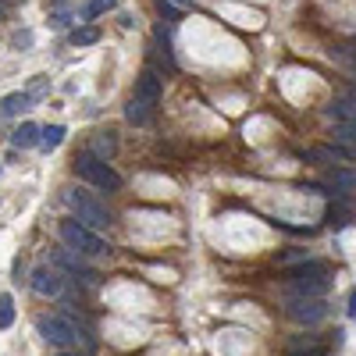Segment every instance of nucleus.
<instances>
[{
    "mask_svg": "<svg viewBox=\"0 0 356 356\" xmlns=\"http://www.w3.org/2000/svg\"><path fill=\"white\" fill-rule=\"evenodd\" d=\"M332 289V267L324 260H303L289 271V296H324Z\"/></svg>",
    "mask_w": 356,
    "mask_h": 356,
    "instance_id": "f257e3e1",
    "label": "nucleus"
},
{
    "mask_svg": "<svg viewBox=\"0 0 356 356\" xmlns=\"http://www.w3.org/2000/svg\"><path fill=\"white\" fill-rule=\"evenodd\" d=\"M57 232H61V243L72 250V253H82V257H104L111 246L107 239L97 232V228H89L82 221H61L57 225Z\"/></svg>",
    "mask_w": 356,
    "mask_h": 356,
    "instance_id": "f03ea898",
    "label": "nucleus"
},
{
    "mask_svg": "<svg viewBox=\"0 0 356 356\" xmlns=\"http://www.w3.org/2000/svg\"><path fill=\"white\" fill-rule=\"evenodd\" d=\"M72 168H75L79 178H86L89 186H97V189H104V193H118V189H122V175H118L104 157L89 154V150H82V154L75 157Z\"/></svg>",
    "mask_w": 356,
    "mask_h": 356,
    "instance_id": "7ed1b4c3",
    "label": "nucleus"
},
{
    "mask_svg": "<svg viewBox=\"0 0 356 356\" xmlns=\"http://www.w3.org/2000/svg\"><path fill=\"white\" fill-rule=\"evenodd\" d=\"M36 332L43 335V342H50L57 349H68V346L79 342V335H86L79 328V321L68 317V314H43V317H36Z\"/></svg>",
    "mask_w": 356,
    "mask_h": 356,
    "instance_id": "20e7f679",
    "label": "nucleus"
},
{
    "mask_svg": "<svg viewBox=\"0 0 356 356\" xmlns=\"http://www.w3.org/2000/svg\"><path fill=\"white\" fill-rule=\"evenodd\" d=\"M65 200H68V207L75 211V218L82 221V225H89V228H111V211L93 196V193H82V189H68L65 193Z\"/></svg>",
    "mask_w": 356,
    "mask_h": 356,
    "instance_id": "39448f33",
    "label": "nucleus"
},
{
    "mask_svg": "<svg viewBox=\"0 0 356 356\" xmlns=\"http://www.w3.org/2000/svg\"><path fill=\"white\" fill-rule=\"evenodd\" d=\"M285 317L296 324H321L328 317V303H324V296H289Z\"/></svg>",
    "mask_w": 356,
    "mask_h": 356,
    "instance_id": "423d86ee",
    "label": "nucleus"
},
{
    "mask_svg": "<svg viewBox=\"0 0 356 356\" xmlns=\"http://www.w3.org/2000/svg\"><path fill=\"white\" fill-rule=\"evenodd\" d=\"M50 264H54L61 275H72L75 282H86V285H97V282H100L93 267L82 264V260H79V253H72V250H57V253L50 257Z\"/></svg>",
    "mask_w": 356,
    "mask_h": 356,
    "instance_id": "0eeeda50",
    "label": "nucleus"
},
{
    "mask_svg": "<svg viewBox=\"0 0 356 356\" xmlns=\"http://www.w3.org/2000/svg\"><path fill=\"white\" fill-rule=\"evenodd\" d=\"M61 289H65V275L57 271L54 264H43V267H36V271H33V292L36 296L50 300V296H61Z\"/></svg>",
    "mask_w": 356,
    "mask_h": 356,
    "instance_id": "6e6552de",
    "label": "nucleus"
},
{
    "mask_svg": "<svg viewBox=\"0 0 356 356\" xmlns=\"http://www.w3.org/2000/svg\"><path fill=\"white\" fill-rule=\"evenodd\" d=\"M161 89H164V82H161V75H157L154 68L139 72V79H136V97H139V100L157 104V100H161Z\"/></svg>",
    "mask_w": 356,
    "mask_h": 356,
    "instance_id": "1a4fd4ad",
    "label": "nucleus"
},
{
    "mask_svg": "<svg viewBox=\"0 0 356 356\" xmlns=\"http://www.w3.org/2000/svg\"><path fill=\"white\" fill-rule=\"evenodd\" d=\"M11 146L15 150H33V146H40V125L36 122H22L11 136Z\"/></svg>",
    "mask_w": 356,
    "mask_h": 356,
    "instance_id": "9d476101",
    "label": "nucleus"
},
{
    "mask_svg": "<svg viewBox=\"0 0 356 356\" xmlns=\"http://www.w3.org/2000/svg\"><path fill=\"white\" fill-rule=\"evenodd\" d=\"M324 114H328L332 122H349V118H356V100L353 97H335L328 107H324Z\"/></svg>",
    "mask_w": 356,
    "mask_h": 356,
    "instance_id": "9b49d317",
    "label": "nucleus"
},
{
    "mask_svg": "<svg viewBox=\"0 0 356 356\" xmlns=\"http://www.w3.org/2000/svg\"><path fill=\"white\" fill-rule=\"evenodd\" d=\"M65 125H47V129H40V150L43 154H50V150H57V146L65 143Z\"/></svg>",
    "mask_w": 356,
    "mask_h": 356,
    "instance_id": "f8f14e48",
    "label": "nucleus"
},
{
    "mask_svg": "<svg viewBox=\"0 0 356 356\" xmlns=\"http://www.w3.org/2000/svg\"><path fill=\"white\" fill-rule=\"evenodd\" d=\"M349 221H353V203L349 200H339V203L328 207V225L332 228H346Z\"/></svg>",
    "mask_w": 356,
    "mask_h": 356,
    "instance_id": "ddd939ff",
    "label": "nucleus"
},
{
    "mask_svg": "<svg viewBox=\"0 0 356 356\" xmlns=\"http://www.w3.org/2000/svg\"><path fill=\"white\" fill-rule=\"evenodd\" d=\"M150 107H154V104H146V100L132 97L129 107H125V118H129L132 125H146V122H150Z\"/></svg>",
    "mask_w": 356,
    "mask_h": 356,
    "instance_id": "4468645a",
    "label": "nucleus"
},
{
    "mask_svg": "<svg viewBox=\"0 0 356 356\" xmlns=\"http://www.w3.org/2000/svg\"><path fill=\"white\" fill-rule=\"evenodd\" d=\"M328 182H332L335 189L349 193V189H356V171H346V168H332V171H328Z\"/></svg>",
    "mask_w": 356,
    "mask_h": 356,
    "instance_id": "2eb2a0df",
    "label": "nucleus"
},
{
    "mask_svg": "<svg viewBox=\"0 0 356 356\" xmlns=\"http://www.w3.org/2000/svg\"><path fill=\"white\" fill-rule=\"evenodd\" d=\"M29 104H33V97H29V93H8L4 100H0V114H18Z\"/></svg>",
    "mask_w": 356,
    "mask_h": 356,
    "instance_id": "dca6fc26",
    "label": "nucleus"
},
{
    "mask_svg": "<svg viewBox=\"0 0 356 356\" xmlns=\"http://www.w3.org/2000/svg\"><path fill=\"white\" fill-rule=\"evenodd\" d=\"M114 150H118V139H114V132H100V136H97V143L89 146V154H97V157H104V161H107Z\"/></svg>",
    "mask_w": 356,
    "mask_h": 356,
    "instance_id": "f3484780",
    "label": "nucleus"
},
{
    "mask_svg": "<svg viewBox=\"0 0 356 356\" xmlns=\"http://www.w3.org/2000/svg\"><path fill=\"white\" fill-rule=\"evenodd\" d=\"M332 136H335V143H349V146H356V118H349V122H335Z\"/></svg>",
    "mask_w": 356,
    "mask_h": 356,
    "instance_id": "a211bd4d",
    "label": "nucleus"
},
{
    "mask_svg": "<svg viewBox=\"0 0 356 356\" xmlns=\"http://www.w3.org/2000/svg\"><path fill=\"white\" fill-rule=\"evenodd\" d=\"M100 40V29L97 25H82V29H75L72 33V43L75 47H89V43H97Z\"/></svg>",
    "mask_w": 356,
    "mask_h": 356,
    "instance_id": "6ab92c4d",
    "label": "nucleus"
},
{
    "mask_svg": "<svg viewBox=\"0 0 356 356\" xmlns=\"http://www.w3.org/2000/svg\"><path fill=\"white\" fill-rule=\"evenodd\" d=\"M68 18H72V4L57 0V4L50 8V25H54V29H65V25H68Z\"/></svg>",
    "mask_w": 356,
    "mask_h": 356,
    "instance_id": "aec40b11",
    "label": "nucleus"
},
{
    "mask_svg": "<svg viewBox=\"0 0 356 356\" xmlns=\"http://www.w3.org/2000/svg\"><path fill=\"white\" fill-rule=\"evenodd\" d=\"M11 324H15V300L4 292L0 296V328H11Z\"/></svg>",
    "mask_w": 356,
    "mask_h": 356,
    "instance_id": "412c9836",
    "label": "nucleus"
},
{
    "mask_svg": "<svg viewBox=\"0 0 356 356\" xmlns=\"http://www.w3.org/2000/svg\"><path fill=\"white\" fill-rule=\"evenodd\" d=\"M118 4V0H93V4L86 8V18H97V15H104V11H111Z\"/></svg>",
    "mask_w": 356,
    "mask_h": 356,
    "instance_id": "4be33fe9",
    "label": "nucleus"
},
{
    "mask_svg": "<svg viewBox=\"0 0 356 356\" xmlns=\"http://www.w3.org/2000/svg\"><path fill=\"white\" fill-rule=\"evenodd\" d=\"M43 93H47V79H43V75H36V82L29 86V97L36 100V97H43Z\"/></svg>",
    "mask_w": 356,
    "mask_h": 356,
    "instance_id": "5701e85b",
    "label": "nucleus"
},
{
    "mask_svg": "<svg viewBox=\"0 0 356 356\" xmlns=\"http://www.w3.org/2000/svg\"><path fill=\"white\" fill-rule=\"evenodd\" d=\"M289 356H328V353H324L321 346H307V349H292Z\"/></svg>",
    "mask_w": 356,
    "mask_h": 356,
    "instance_id": "b1692460",
    "label": "nucleus"
},
{
    "mask_svg": "<svg viewBox=\"0 0 356 356\" xmlns=\"http://www.w3.org/2000/svg\"><path fill=\"white\" fill-rule=\"evenodd\" d=\"M29 43H33V33H18L15 36V47H29Z\"/></svg>",
    "mask_w": 356,
    "mask_h": 356,
    "instance_id": "393cba45",
    "label": "nucleus"
},
{
    "mask_svg": "<svg viewBox=\"0 0 356 356\" xmlns=\"http://www.w3.org/2000/svg\"><path fill=\"white\" fill-rule=\"evenodd\" d=\"M349 317H356V289H349Z\"/></svg>",
    "mask_w": 356,
    "mask_h": 356,
    "instance_id": "a878e982",
    "label": "nucleus"
},
{
    "mask_svg": "<svg viewBox=\"0 0 356 356\" xmlns=\"http://www.w3.org/2000/svg\"><path fill=\"white\" fill-rule=\"evenodd\" d=\"M171 4H178V8H189V4H193V0H171Z\"/></svg>",
    "mask_w": 356,
    "mask_h": 356,
    "instance_id": "bb28decb",
    "label": "nucleus"
},
{
    "mask_svg": "<svg viewBox=\"0 0 356 356\" xmlns=\"http://www.w3.org/2000/svg\"><path fill=\"white\" fill-rule=\"evenodd\" d=\"M349 61H353V72H356V54H353V57H349Z\"/></svg>",
    "mask_w": 356,
    "mask_h": 356,
    "instance_id": "cd10ccee",
    "label": "nucleus"
},
{
    "mask_svg": "<svg viewBox=\"0 0 356 356\" xmlns=\"http://www.w3.org/2000/svg\"><path fill=\"white\" fill-rule=\"evenodd\" d=\"M65 356H82V353H65Z\"/></svg>",
    "mask_w": 356,
    "mask_h": 356,
    "instance_id": "c85d7f7f",
    "label": "nucleus"
}]
</instances>
